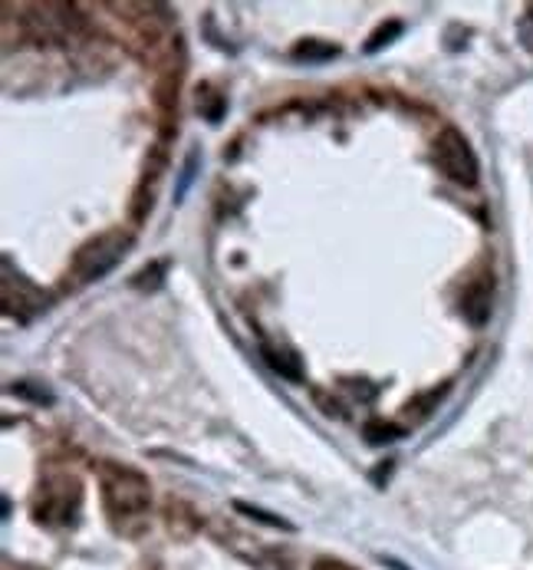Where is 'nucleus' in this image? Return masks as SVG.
<instances>
[{
    "label": "nucleus",
    "mask_w": 533,
    "mask_h": 570,
    "mask_svg": "<svg viewBox=\"0 0 533 570\" xmlns=\"http://www.w3.org/2000/svg\"><path fill=\"white\" fill-rule=\"evenodd\" d=\"M102 501L112 518H139L149 508V482L132 469H106Z\"/></svg>",
    "instance_id": "1"
},
{
    "label": "nucleus",
    "mask_w": 533,
    "mask_h": 570,
    "mask_svg": "<svg viewBox=\"0 0 533 570\" xmlns=\"http://www.w3.org/2000/svg\"><path fill=\"white\" fill-rule=\"evenodd\" d=\"M132 247V235L126 232H106L99 238H92L89 245L79 247V254L73 257V274L79 277V284H92L99 277H106Z\"/></svg>",
    "instance_id": "2"
},
{
    "label": "nucleus",
    "mask_w": 533,
    "mask_h": 570,
    "mask_svg": "<svg viewBox=\"0 0 533 570\" xmlns=\"http://www.w3.org/2000/svg\"><path fill=\"white\" fill-rule=\"evenodd\" d=\"M435 165L442 168L445 178H452L455 185H477V175H481V165L477 156L471 149V142L457 132V129H445L438 139H435Z\"/></svg>",
    "instance_id": "3"
},
{
    "label": "nucleus",
    "mask_w": 533,
    "mask_h": 570,
    "mask_svg": "<svg viewBox=\"0 0 533 570\" xmlns=\"http://www.w3.org/2000/svg\"><path fill=\"white\" fill-rule=\"evenodd\" d=\"M464 317L474 326L491 317V284H477L464 294Z\"/></svg>",
    "instance_id": "4"
},
{
    "label": "nucleus",
    "mask_w": 533,
    "mask_h": 570,
    "mask_svg": "<svg viewBox=\"0 0 533 570\" xmlns=\"http://www.w3.org/2000/svg\"><path fill=\"white\" fill-rule=\"evenodd\" d=\"M264 356H267V363H270L280 376H287V380H294V383L304 376L300 360H297L294 353H280V350H270V346H267V350H264Z\"/></svg>",
    "instance_id": "5"
},
{
    "label": "nucleus",
    "mask_w": 533,
    "mask_h": 570,
    "mask_svg": "<svg viewBox=\"0 0 533 570\" xmlns=\"http://www.w3.org/2000/svg\"><path fill=\"white\" fill-rule=\"evenodd\" d=\"M339 50L329 47V43H316V40H306L294 50V60H306V63H323V60H333Z\"/></svg>",
    "instance_id": "6"
},
{
    "label": "nucleus",
    "mask_w": 533,
    "mask_h": 570,
    "mask_svg": "<svg viewBox=\"0 0 533 570\" xmlns=\"http://www.w3.org/2000/svg\"><path fill=\"white\" fill-rule=\"evenodd\" d=\"M405 432L398 429V425H392V422H369L366 425V439L373 442V445H385V442H398Z\"/></svg>",
    "instance_id": "7"
},
{
    "label": "nucleus",
    "mask_w": 533,
    "mask_h": 570,
    "mask_svg": "<svg viewBox=\"0 0 533 570\" xmlns=\"http://www.w3.org/2000/svg\"><path fill=\"white\" fill-rule=\"evenodd\" d=\"M237 511H244L247 518H254V521H264V524H270V528H284V531H290V528H294L290 521H284V518H270L267 511H260V508H250V504H244V501H237Z\"/></svg>",
    "instance_id": "8"
},
{
    "label": "nucleus",
    "mask_w": 533,
    "mask_h": 570,
    "mask_svg": "<svg viewBox=\"0 0 533 570\" xmlns=\"http://www.w3.org/2000/svg\"><path fill=\"white\" fill-rule=\"evenodd\" d=\"M402 33V23L398 20H392L388 27H382V30H376V37L366 43V53H376V50H382L385 43H392V37H398Z\"/></svg>",
    "instance_id": "9"
},
{
    "label": "nucleus",
    "mask_w": 533,
    "mask_h": 570,
    "mask_svg": "<svg viewBox=\"0 0 533 570\" xmlns=\"http://www.w3.org/2000/svg\"><path fill=\"white\" fill-rule=\"evenodd\" d=\"M195 168H198V153H191V156H188V163H185V168H181V178H178V188H175V198H178V202L185 198L188 185L195 181Z\"/></svg>",
    "instance_id": "10"
},
{
    "label": "nucleus",
    "mask_w": 533,
    "mask_h": 570,
    "mask_svg": "<svg viewBox=\"0 0 533 570\" xmlns=\"http://www.w3.org/2000/svg\"><path fill=\"white\" fill-rule=\"evenodd\" d=\"M13 393H17V396H23V400H37V403H53V393H47V390H33L30 383H17V386H13Z\"/></svg>",
    "instance_id": "11"
}]
</instances>
